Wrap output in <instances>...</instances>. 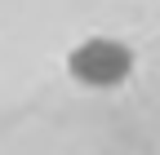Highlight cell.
<instances>
[{
	"label": "cell",
	"instance_id": "6da1fadb",
	"mask_svg": "<svg viewBox=\"0 0 160 155\" xmlns=\"http://www.w3.org/2000/svg\"><path fill=\"white\" fill-rule=\"evenodd\" d=\"M67 71L85 89H116L133 71V49L116 35H89L67 53Z\"/></svg>",
	"mask_w": 160,
	"mask_h": 155
}]
</instances>
